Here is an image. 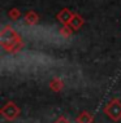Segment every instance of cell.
Listing matches in <instances>:
<instances>
[{
	"label": "cell",
	"mask_w": 121,
	"mask_h": 123,
	"mask_svg": "<svg viewBox=\"0 0 121 123\" xmlns=\"http://www.w3.org/2000/svg\"><path fill=\"white\" fill-rule=\"evenodd\" d=\"M8 17L13 21H17V19L21 18V11L18 8H11L8 11Z\"/></svg>",
	"instance_id": "obj_9"
},
{
	"label": "cell",
	"mask_w": 121,
	"mask_h": 123,
	"mask_svg": "<svg viewBox=\"0 0 121 123\" xmlns=\"http://www.w3.org/2000/svg\"><path fill=\"white\" fill-rule=\"evenodd\" d=\"M50 88H51L53 92H60V91H63V88H64V82H63V79H60V78H53V79H51V82H50Z\"/></svg>",
	"instance_id": "obj_8"
},
{
	"label": "cell",
	"mask_w": 121,
	"mask_h": 123,
	"mask_svg": "<svg viewBox=\"0 0 121 123\" xmlns=\"http://www.w3.org/2000/svg\"><path fill=\"white\" fill-rule=\"evenodd\" d=\"M0 45L8 53H18L25 44L18 32L11 25H7L0 31Z\"/></svg>",
	"instance_id": "obj_1"
},
{
	"label": "cell",
	"mask_w": 121,
	"mask_h": 123,
	"mask_svg": "<svg viewBox=\"0 0 121 123\" xmlns=\"http://www.w3.org/2000/svg\"><path fill=\"white\" fill-rule=\"evenodd\" d=\"M104 114H107V117L115 122H119L121 119V101L119 98L111 100L108 104L106 105V108L103 109Z\"/></svg>",
	"instance_id": "obj_2"
},
{
	"label": "cell",
	"mask_w": 121,
	"mask_h": 123,
	"mask_svg": "<svg viewBox=\"0 0 121 123\" xmlns=\"http://www.w3.org/2000/svg\"><path fill=\"white\" fill-rule=\"evenodd\" d=\"M60 34H61L64 38H69V36L73 34V29L70 27L69 25H63V27L60 29Z\"/></svg>",
	"instance_id": "obj_10"
},
{
	"label": "cell",
	"mask_w": 121,
	"mask_h": 123,
	"mask_svg": "<svg viewBox=\"0 0 121 123\" xmlns=\"http://www.w3.org/2000/svg\"><path fill=\"white\" fill-rule=\"evenodd\" d=\"M0 113H1V115L7 119V121H14V119L20 115L21 110H20V108L13 101H9L0 109Z\"/></svg>",
	"instance_id": "obj_3"
},
{
	"label": "cell",
	"mask_w": 121,
	"mask_h": 123,
	"mask_svg": "<svg viewBox=\"0 0 121 123\" xmlns=\"http://www.w3.org/2000/svg\"><path fill=\"white\" fill-rule=\"evenodd\" d=\"M83 24H85V19L81 17L79 14H74V17H73L72 21H70L69 26L73 29V31H76V30H79L81 27H82Z\"/></svg>",
	"instance_id": "obj_7"
},
{
	"label": "cell",
	"mask_w": 121,
	"mask_h": 123,
	"mask_svg": "<svg viewBox=\"0 0 121 123\" xmlns=\"http://www.w3.org/2000/svg\"><path fill=\"white\" fill-rule=\"evenodd\" d=\"M53 123H70V122H69V119L66 118V117H64V115H60V117L56 119V121L53 122Z\"/></svg>",
	"instance_id": "obj_11"
},
{
	"label": "cell",
	"mask_w": 121,
	"mask_h": 123,
	"mask_svg": "<svg viewBox=\"0 0 121 123\" xmlns=\"http://www.w3.org/2000/svg\"><path fill=\"white\" fill-rule=\"evenodd\" d=\"M23 21H25L26 25L29 26H34L39 22V16L35 11H28L23 16Z\"/></svg>",
	"instance_id": "obj_5"
},
{
	"label": "cell",
	"mask_w": 121,
	"mask_h": 123,
	"mask_svg": "<svg viewBox=\"0 0 121 123\" xmlns=\"http://www.w3.org/2000/svg\"><path fill=\"white\" fill-rule=\"evenodd\" d=\"M73 17H74V13L70 11L69 8H63L61 11L56 14V18H57V21L61 25H69L70 21L73 19Z\"/></svg>",
	"instance_id": "obj_4"
},
{
	"label": "cell",
	"mask_w": 121,
	"mask_h": 123,
	"mask_svg": "<svg viewBox=\"0 0 121 123\" xmlns=\"http://www.w3.org/2000/svg\"><path fill=\"white\" fill-rule=\"evenodd\" d=\"M76 122L77 123H93L94 117L89 111H81L78 114V117H77V119H76Z\"/></svg>",
	"instance_id": "obj_6"
}]
</instances>
